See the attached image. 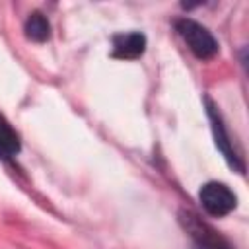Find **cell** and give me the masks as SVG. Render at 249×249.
I'll list each match as a JSON object with an SVG mask.
<instances>
[{"instance_id":"obj_7","label":"cell","mask_w":249,"mask_h":249,"mask_svg":"<svg viewBox=\"0 0 249 249\" xmlns=\"http://www.w3.org/2000/svg\"><path fill=\"white\" fill-rule=\"evenodd\" d=\"M23 31L25 37L33 43H47L51 39V21L47 19V16L39 10L31 12L25 21H23Z\"/></svg>"},{"instance_id":"obj_6","label":"cell","mask_w":249,"mask_h":249,"mask_svg":"<svg viewBox=\"0 0 249 249\" xmlns=\"http://www.w3.org/2000/svg\"><path fill=\"white\" fill-rule=\"evenodd\" d=\"M21 152V136L12 123L0 113V160L10 163Z\"/></svg>"},{"instance_id":"obj_2","label":"cell","mask_w":249,"mask_h":249,"mask_svg":"<svg viewBox=\"0 0 249 249\" xmlns=\"http://www.w3.org/2000/svg\"><path fill=\"white\" fill-rule=\"evenodd\" d=\"M173 27L179 33V37L185 41L189 51L195 54V58L210 60V58H214L218 54L220 45H218L216 37L212 35V31L208 27H204L196 19H193V18H177L173 21Z\"/></svg>"},{"instance_id":"obj_4","label":"cell","mask_w":249,"mask_h":249,"mask_svg":"<svg viewBox=\"0 0 249 249\" xmlns=\"http://www.w3.org/2000/svg\"><path fill=\"white\" fill-rule=\"evenodd\" d=\"M198 202L210 218H224L237 206V195L222 181H208L198 191Z\"/></svg>"},{"instance_id":"obj_3","label":"cell","mask_w":249,"mask_h":249,"mask_svg":"<svg viewBox=\"0 0 249 249\" xmlns=\"http://www.w3.org/2000/svg\"><path fill=\"white\" fill-rule=\"evenodd\" d=\"M204 103H206V113H208V119H210V128H212V134H214V142L218 146V150L222 152V156L226 158L228 165L237 171V173H245V161H243V156L233 148V142L228 134V128H226V123H224V117L220 113V107L210 99V97H204Z\"/></svg>"},{"instance_id":"obj_1","label":"cell","mask_w":249,"mask_h":249,"mask_svg":"<svg viewBox=\"0 0 249 249\" xmlns=\"http://www.w3.org/2000/svg\"><path fill=\"white\" fill-rule=\"evenodd\" d=\"M177 218L183 230L187 231L193 249H235V245L222 231H218L214 226L202 220L195 210L181 208Z\"/></svg>"},{"instance_id":"obj_5","label":"cell","mask_w":249,"mask_h":249,"mask_svg":"<svg viewBox=\"0 0 249 249\" xmlns=\"http://www.w3.org/2000/svg\"><path fill=\"white\" fill-rule=\"evenodd\" d=\"M146 35L140 31H128V33H115L113 35V58L119 60H136L146 53Z\"/></svg>"}]
</instances>
